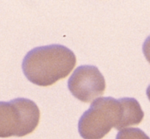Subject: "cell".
<instances>
[{"instance_id":"cell-5","label":"cell","mask_w":150,"mask_h":139,"mask_svg":"<svg viewBox=\"0 0 150 139\" xmlns=\"http://www.w3.org/2000/svg\"><path fill=\"white\" fill-rule=\"evenodd\" d=\"M122 108V117L119 126V131L126 129L132 125H137L142 123L144 117V112L134 98L124 97L118 99Z\"/></svg>"},{"instance_id":"cell-8","label":"cell","mask_w":150,"mask_h":139,"mask_svg":"<svg viewBox=\"0 0 150 139\" xmlns=\"http://www.w3.org/2000/svg\"><path fill=\"white\" fill-rule=\"evenodd\" d=\"M147 96H148L149 100L150 101V84L149 86L148 87V88H147Z\"/></svg>"},{"instance_id":"cell-6","label":"cell","mask_w":150,"mask_h":139,"mask_svg":"<svg viewBox=\"0 0 150 139\" xmlns=\"http://www.w3.org/2000/svg\"><path fill=\"white\" fill-rule=\"evenodd\" d=\"M116 139H150V138L141 129L127 128L120 131Z\"/></svg>"},{"instance_id":"cell-2","label":"cell","mask_w":150,"mask_h":139,"mask_svg":"<svg viewBox=\"0 0 150 139\" xmlns=\"http://www.w3.org/2000/svg\"><path fill=\"white\" fill-rule=\"evenodd\" d=\"M121 117L122 108L118 99L97 98L80 117L78 132L83 139H102L112 128L119 130Z\"/></svg>"},{"instance_id":"cell-1","label":"cell","mask_w":150,"mask_h":139,"mask_svg":"<svg viewBox=\"0 0 150 139\" xmlns=\"http://www.w3.org/2000/svg\"><path fill=\"white\" fill-rule=\"evenodd\" d=\"M76 63L75 53L58 44L38 46L29 51L23 59L22 70L32 83L47 87L66 78Z\"/></svg>"},{"instance_id":"cell-4","label":"cell","mask_w":150,"mask_h":139,"mask_svg":"<svg viewBox=\"0 0 150 139\" xmlns=\"http://www.w3.org/2000/svg\"><path fill=\"white\" fill-rule=\"evenodd\" d=\"M68 88L79 101L91 102L105 93V80L97 67L83 65L75 69L68 81Z\"/></svg>"},{"instance_id":"cell-3","label":"cell","mask_w":150,"mask_h":139,"mask_svg":"<svg viewBox=\"0 0 150 139\" xmlns=\"http://www.w3.org/2000/svg\"><path fill=\"white\" fill-rule=\"evenodd\" d=\"M37 104L26 98L0 102V138H22L31 134L40 122Z\"/></svg>"},{"instance_id":"cell-7","label":"cell","mask_w":150,"mask_h":139,"mask_svg":"<svg viewBox=\"0 0 150 139\" xmlns=\"http://www.w3.org/2000/svg\"><path fill=\"white\" fill-rule=\"evenodd\" d=\"M142 52H143V54H144L146 60L150 63V36H149L145 39V41L143 43Z\"/></svg>"}]
</instances>
